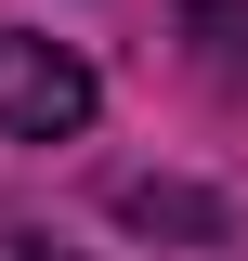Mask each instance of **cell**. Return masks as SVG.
Wrapping results in <instances>:
<instances>
[{"instance_id": "7a4b0ae2", "label": "cell", "mask_w": 248, "mask_h": 261, "mask_svg": "<svg viewBox=\"0 0 248 261\" xmlns=\"http://www.w3.org/2000/svg\"><path fill=\"white\" fill-rule=\"evenodd\" d=\"M183 27L209 39V65H248V0H183Z\"/></svg>"}, {"instance_id": "6da1fadb", "label": "cell", "mask_w": 248, "mask_h": 261, "mask_svg": "<svg viewBox=\"0 0 248 261\" xmlns=\"http://www.w3.org/2000/svg\"><path fill=\"white\" fill-rule=\"evenodd\" d=\"M92 65L65 53V39H0V130L13 144H79L92 130Z\"/></svg>"}, {"instance_id": "3957f363", "label": "cell", "mask_w": 248, "mask_h": 261, "mask_svg": "<svg viewBox=\"0 0 248 261\" xmlns=\"http://www.w3.org/2000/svg\"><path fill=\"white\" fill-rule=\"evenodd\" d=\"M0 261H79V248H53V235H0Z\"/></svg>"}]
</instances>
